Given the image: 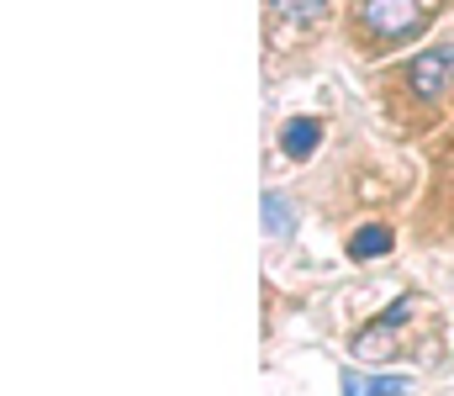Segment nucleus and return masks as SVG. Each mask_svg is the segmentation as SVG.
Instances as JSON below:
<instances>
[{"label": "nucleus", "mask_w": 454, "mask_h": 396, "mask_svg": "<svg viewBox=\"0 0 454 396\" xmlns=\"http://www.w3.org/2000/svg\"><path fill=\"white\" fill-rule=\"evenodd\" d=\"M412 90L423 101H439L454 90V43H439V48H423L412 58Z\"/></svg>", "instance_id": "f257e3e1"}, {"label": "nucleus", "mask_w": 454, "mask_h": 396, "mask_svg": "<svg viewBox=\"0 0 454 396\" xmlns=\"http://www.w3.org/2000/svg\"><path fill=\"white\" fill-rule=\"evenodd\" d=\"M359 21L380 37H402V32L423 27V11H418V0H359Z\"/></svg>", "instance_id": "f03ea898"}, {"label": "nucleus", "mask_w": 454, "mask_h": 396, "mask_svg": "<svg viewBox=\"0 0 454 396\" xmlns=\"http://www.w3.org/2000/svg\"><path fill=\"white\" fill-rule=\"evenodd\" d=\"M396 322H407V301H396V307H386L370 328H359V338H354V354L359 360H386L391 354V333H396Z\"/></svg>", "instance_id": "7ed1b4c3"}, {"label": "nucleus", "mask_w": 454, "mask_h": 396, "mask_svg": "<svg viewBox=\"0 0 454 396\" xmlns=\"http://www.w3.org/2000/svg\"><path fill=\"white\" fill-rule=\"evenodd\" d=\"M317 143H323V122L317 117H291L286 132H280V148H286V159H312L317 153Z\"/></svg>", "instance_id": "20e7f679"}, {"label": "nucleus", "mask_w": 454, "mask_h": 396, "mask_svg": "<svg viewBox=\"0 0 454 396\" xmlns=\"http://www.w3.org/2000/svg\"><path fill=\"white\" fill-rule=\"evenodd\" d=\"M407 376H364V370H343V396H407Z\"/></svg>", "instance_id": "39448f33"}, {"label": "nucleus", "mask_w": 454, "mask_h": 396, "mask_svg": "<svg viewBox=\"0 0 454 396\" xmlns=\"http://www.w3.org/2000/svg\"><path fill=\"white\" fill-rule=\"evenodd\" d=\"M380 254H391V228L370 222V228H359L348 238V260H380Z\"/></svg>", "instance_id": "423d86ee"}, {"label": "nucleus", "mask_w": 454, "mask_h": 396, "mask_svg": "<svg viewBox=\"0 0 454 396\" xmlns=\"http://www.w3.org/2000/svg\"><path fill=\"white\" fill-rule=\"evenodd\" d=\"M291 228H296V206L270 190V196H264V233H270V238H286Z\"/></svg>", "instance_id": "0eeeda50"}, {"label": "nucleus", "mask_w": 454, "mask_h": 396, "mask_svg": "<svg viewBox=\"0 0 454 396\" xmlns=\"http://www.w3.org/2000/svg\"><path fill=\"white\" fill-rule=\"evenodd\" d=\"M280 16H291V21H317L323 11H328V0H270Z\"/></svg>", "instance_id": "6e6552de"}]
</instances>
